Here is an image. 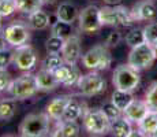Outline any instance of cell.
<instances>
[{"mask_svg": "<svg viewBox=\"0 0 157 137\" xmlns=\"http://www.w3.org/2000/svg\"><path fill=\"white\" fill-rule=\"evenodd\" d=\"M51 117L47 112H34L23 118L19 125V135L23 137H43L51 135Z\"/></svg>", "mask_w": 157, "mask_h": 137, "instance_id": "cell-1", "label": "cell"}, {"mask_svg": "<svg viewBox=\"0 0 157 137\" xmlns=\"http://www.w3.org/2000/svg\"><path fill=\"white\" fill-rule=\"evenodd\" d=\"M100 19L102 26L115 27H130L134 25L135 19L131 14V10L123 6H107L100 8Z\"/></svg>", "mask_w": 157, "mask_h": 137, "instance_id": "cell-2", "label": "cell"}, {"mask_svg": "<svg viewBox=\"0 0 157 137\" xmlns=\"http://www.w3.org/2000/svg\"><path fill=\"white\" fill-rule=\"evenodd\" d=\"M81 60L86 69L101 71V70L109 69L112 63V55L109 52V48L105 44H97L89 51H86L85 54H82Z\"/></svg>", "mask_w": 157, "mask_h": 137, "instance_id": "cell-3", "label": "cell"}, {"mask_svg": "<svg viewBox=\"0 0 157 137\" xmlns=\"http://www.w3.org/2000/svg\"><path fill=\"white\" fill-rule=\"evenodd\" d=\"M82 123L89 135L102 136L111 130V119L101 108H86L82 115Z\"/></svg>", "mask_w": 157, "mask_h": 137, "instance_id": "cell-4", "label": "cell"}, {"mask_svg": "<svg viewBox=\"0 0 157 137\" xmlns=\"http://www.w3.org/2000/svg\"><path fill=\"white\" fill-rule=\"evenodd\" d=\"M6 92L15 100H28L38 92L34 75L30 71H23L22 75L11 81Z\"/></svg>", "mask_w": 157, "mask_h": 137, "instance_id": "cell-5", "label": "cell"}, {"mask_svg": "<svg viewBox=\"0 0 157 137\" xmlns=\"http://www.w3.org/2000/svg\"><path fill=\"white\" fill-rule=\"evenodd\" d=\"M156 59L157 56L153 45L145 41L142 44L135 45V47L131 48L127 58V63L137 71H144V70L152 67Z\"/></svg>", "mask_w": 157, "mask_h": 137, "instance_id": "cell-6", "label": "cell"}, {"mask_svg": "<svg viewBox=\"0 0 157 137\" xmlns=\"http://www.w3.org/2000/svg\"><path fill=\"white\" fill-rule=\"evenodd\" d=\"M112 82L116 89L134 92L141 82L140 71L132 69L128 63L127 65H119L113 71Z\"/></svg>", "mask_w": 157, "mask_h": 137, "instance_id": "cell-7", "label": "cell"}, {"mask_svg": "<svg viewBox=\"0 0 157 137\" xmlns=\"http://www.w3.org/2000/svg\"><path fill=\"white\" fill-rule=\"evenodd\" d=\"M77 88L79 89V93L82 96L92 97V96H97L104 93L108 88V84H107V80L102 77L100 73L92 70L87 74L81 75L79 81L77 84Z\"/></svg>", "mask_w": 157, "mask_h": 137, "instance_id": "cell-8", "label": "cell"}, {"mask_svg": "<svg viewBox=\"0 0 157 137\" xmlns=\"http://www.w3.org/2000/svg\"><path fill=\"white\" fill-rule=\"evenodd\" d=\"M79 30L86 34H94L102 27L100 19V8L94 4H89L78 15Z\"/></svg>", "mask_w": 157, "mask_h": 137, "instance_id": "cell-9", "label": "cell"}, {"mask_svg": "<svg viewBox=\"0 0 157 137\" xmlns=\"http://www.w3.org/2000/svg\"><path fill=\"white\" fill-rule=\"evenodd\" d=\"M6 40H7L8 45L17 48L21 45L29 44L30 41V27L26 22L22 21H15V22L10 23L4 30H3Z\"/></svg>", "mask_w": 157, "mask_h": 137, "instance_id": "cell-10", "label": "cell"}, {"mask_svg": "<svg viewBox=\"0 0 157 137\" xmlns=\"http://www.w3.org/2000/svg\"><path fill=\"white\" fill-rule=\"evenodd\" d=\"M38 56L36 50L29 44L21 45L14 50L13 63L14 66L21 71H32L37 66Z\"/></svg>", "mask_w": 157, "mask_h": 137, "instance_id": "cell-11", "label": "cell"}, {"mask_svg": "<svg viewBox=\"0 0 157 137\" xmlns=\"http://www.w3.org/2000/svg\"><path fill=\"white\" fill-rule=\"evenodd\" d=\"M53 75H55L56 81L59 82V85H64V87H74L78 84L81 78V71L77 67V65H67L63 63L62 66H59L56 70H53Z\"/></svg>", "mask_w": 157, "mask_h": 137, "instance_id": "cell-12", "label": "cell"}, {"mask_svg": "<svg viewBox=\"0 0 157 137\" xmlns=\"http://www.w3.org/2000/svg\"><path fill=\"white\" fill-rule=\"evenodd\" d=\"M62 56L64 63L67 65H77L78 60L82 58V47H81V38L77 34H71L66 38L64 45L62 50Z\"/></svg>", "mask_w": 157, "mask_h": 137, "instance_id": "cell-13", "label": "cell"}, {"mask_svg": "<svg viewBox=\"0 0 157 137\" xmlns=\"http://www.w3.org/2000/svg\"><path fill=\"white\" fill-rule=\"evenodd\" d=\"M150 111V108L147 107L146 102L140 99H132L130 102V104L123 110V115L127 118L128 121H131L132 123H138L140 121H142L145 115Z\"/></svg>", "mask_w": 157, "mask_h": 137, "instance_id": "cell-14", "label": "cell"}, {"mask_svg": "<svg viewBox=\"0 0 157 137\" xmlns=\"http://www.w3.org/2000/svg\"><path fill=\"white\" fill-rule=\"evenodd\" d=\"M131 14L135 22L137 21H155L157 17V7L150 0H142L131 8Z\"/></svg>", "mask_w": 157, "mask_h": 137, "instance_id": "cell-15", "label": "cell"}, {"mask_svg": "<svg viewBox=\"0 0 157 137\" xmlns=\"http://www.w3.org/2000/svg\"><path fill=\"white\" fill-rule=\"evenodd\" d=\"M70 99H71L70 95H60V96L53 97L47 104V107H45V112L49 115L52 121H60Z\"/></svg>", "mask_w": 157, "mask_h": 137, "instance_id": "cell-16", "label": "cell"}, {"mask_svg": "<svg viewBox=\"0 0 157 137\" xmlns=\"http://www.w3.org/2000/svg\"><path fill=\"white\" fill-rule=\"evenodd\" d=\"M36 84H37V89L41 92H51V91L56 89V87L59 85V82L56 81L53 71H49L47 69L41 67L37 73L34 74Z\"/></svg>", "mask_w": 157, "mask_h": 137, "instance_id": "cell-17", "label": "cell"}, {"mask_svg": "<svg viewBox=\"0 0 157 137\" xmlns=\"http://www.w3.org/2000/svg\"><path fill=\"white\" fill-rule=\"evenodd\" d=\"M81 133V126L77 121H56V127L51 136L53 137H77Z\"/></svg>", "mask_w": 157, "mask_h": 137, "instance_id": "cell-18", "label": "cell"}, {"mask_svg": "<svg viewBox=\"0 0 157 137\" xmlns=\"http://www.w3.org/2000/svg\"><path fill=\"white\" fill-rule=\"evenodd\" d=\"M28 26L30 30H45L51 25V15H48L45 11L40 10L28 15Z\"/></svg>", "mask_w": 157, "mask_h": 137, "instance_id": "cell-19", "label": "cell"}, {"mask_svg": "<svg viewBox=\"0 0 157 137\" xmlns=\"http://www.w3.org/2000/svg\"><path fill=\"white\" fill-rule=\"evenodd\" d=\"M56 18L59 21H63V22L67 23H72L79 15V11H78L77 6L71 2H63L59 4L56 10Z\"/></svg>", "mask_w": 157, "mask_h": 137, "instance_id": "cell-20", "label": "cell"}, {"mask_svg": "<svg viewBox=\"0 0 157 137\" xmlns=\"http://www.w3.org/2000/svg\"><path fill=\"white\" fill-rule=\"evenodd\" d=\"M85 110H86V106L83 104L82 102L71 97L68 104L66 106V110H64V112H63L60 121H78L79 118H82Z\"/></svg>", "mask_w": 157, "mask_h": 137, "instance_id": "cell-21", "label": "cell"}, {"mask_svg": "<svg viewBox=\"0 0 157 137\" xmlns=\"http://www.w3.org/2000/svg\"><path fill=\"white\" fill-rule=\"evenodd\" d=\"M111 133L116 137H130L132 132V122L128 121L124 115L111 121Z\"/></svg>", "mask_w": 157, "mask_h": 137, "instance_id": "cell-22", "label": "cell"}, {"mask_svg": "<svg viewBox=\"0 0 157 137\" xmlns=\"http://www.w3.org/2000/svg\"><path fill=\"white\" fill-rule=\"evenodd\" d=\"M138 129L141 130L142 136H153L157 129V111L150 110L142 121L137 123Z\"/></svg>", "mask_w": 157, "mask_h": 137, "instance_id": "cell-23", "label": "cell"}, {"mask_svg": "<svg viewBox=\"0 0 157 137\" xmlns=\"http://www.w3.org/2000/svg\"><path fill=\"white\" fill-rule=\"evenodd\" d=\"M17 100L14 97H8V99H2L0 100V121H10L13 119L17 114Z\"/></svg>", "mask_w": 157, "mask_h": 137, "instance_id": "cell-24", "label": "cell"}, {"mask_svg": "<svg viewBox=\"0 0 157 137\" xmlns=\"http://www.w3.org/2000/svg\"><path fill=\"white\" fill-rule=\"evenodd\" d=\"M132 99H134L132 92H127V91H122V89H116V88H115L112 96H111V102H112L117 108L122 110V111L130 104V102H131Z\"/></svg>", "mask_w": 157, "mask_h": 137, "instance_id": "cell-25", "label": "cell"}, {"mask_svg": "<svg viewBox=\"0 0 157 137\" xmlns=\"http://www.w3.org/2000/svg\"><path fill=\"white\" fill-rule=\"evenodd\" d=\"M15 3H17V10L26 15L40 10L44 6L41 0H15Z\"/></svg>", "mask_w": 157, "mask_h": 137, "instance_id": "cell-26", "label": "cell"}, {"mask_svg": "<svg viewBox=\"0 0 157 137\" xmlns=\"http://www.w3.org/2000/svg\"><path fill=\"white\" fill-rule=\"evenodd\" d=\"M63 63H64V59H63L62 54H48L41 62V67L53 71L59 66H62Z\"/></svg>", "mask_w": 157, "mask_h": 137, "instance_id": "cell-27", "label": "cell"}, {"mask_svg": "<svg viewBox=\"0 0 157 137\" xmlns=\"http://www.w3.org/2000/svg\"><path fill=\"white\" fill-rule=\"evenodd\" d=\"M51 26H52V34L59 36L62 38H67L72 34V23H67V22H63V21L57 19Z\"/></svg>", "mask_w": 157, "mask_h": 137, "instance_id": "cell-28", "label": "cell"}, {"mask_svg": "<svg viewBox=\"0 0 157 137\" xmlns=\"http://www.w3.org/2000/svg\"><path fill=\"white\" fill-rule=\"evenodd\" d=\"M66 38H62L59 36L51 34V37L45 42V50H47V54H62L63 45H64Z\"/></svg>", "mask_w": 157, "mask_h": 137, "instance_id": "cell-29", "label": "cell"}, {"mask_svg": "<svg viewBox=\"0 0 157 137\" xmlns=\"http://www.w3.org/2000/svg\"><path fill=\"white\" fill-rule=\"evenodd\" d=\"M124 41L128 47H135V45H140L145 42V36H144V29H140V27H135V29H131L130 32L126 34Z\"/></svg>", "mask_w": 157, "mask_h": 137, "instance_id": "cell-30", "label": "cell"}, {"mask_svg": "<svg viewBox=\"0 0 157 137\" xmlns=\"http://www.w3.org/2000/svg\"><path fill=\"white\" fill-rule=\"evenodd\" d=\"M145 102L147 107L153 111H157V82H153L145 93Z\"/></svg>", "mask_w": 157, "mask_h": 137, "instance_id": "cell-31", "label": "cell"}, {"mask_svg": "<svg viewBox=\"0 0 157 137\" xmlns=\"http://www.w3.org/2000/svg\"><path fill=\"white\" fill-rule=\"evenodd\" d=\"M17 3L15 0H0V17L8 18L17 13Z\"/></svg>", "mask_w": 157, "mask_h": 137, "instance_id": "cell-32", "label": "cell"}, {"mask_svg": "<svg viewBox=\"0 0 157 137\" xmlns=\"http://www.w3.org/2000/svg\"><path fill=\"white\" fill-rule=\"evenodd\" d=\"M101 110H102V112H104L105 115H107L108 118H109L111 121H113V119H116V118H119V117H122L123 115V111L120 108H117L116 106L113 104L112 102H105L104 104L101 106Z\"/></svg>", "mask_w": 157, "mask_h": 137, "instance_id": "cell-33", "label": "cell"}, {"mask_svg": "<svg viewBox=\"0 0 157 137\" xmlns=\"http://www.w3.org/2000/svg\"><path fill=\"white\" fill-rule=\"evenodd\" d=\"M145 41L149 44H157V22H150L144 27Z\"/></svg>", "mask_w": 157, "mask_h": 137, "instance_id": "cell-34", "label": "cell"}, {"mask_svg": "<svg viewBox=\"0 0 157 137\" xmlns=\"http://www.w3.org/2000/svg\"><path fill=\"white\" fill-rule=\"evenodd\" d=\"M13 56L14 51H11L10 48L0 50V70H7L8 66L13 63Z\"/></svg>", "mask_w": 157, "mask_h": 137, "instance_id": "cell-35", "label": "cell"}, {"mask_svg": "<svg viewBox=\"0 0 157 137\" xmlns=\"http://www.w3.org/2000/svg\"><path fill=\"white\" fill-rule=\"evenodd\" d=\"M11 81H13V78H11L10 73H8L7 70H0V93L7 91Z\"/></svg>", "mask_w": 157, "mask_h": 137, "instance_id": "cell-36", "label": "cell"}, {"mask_svg": "<svg viewBox=\"0 0 157 137\" xmlns=\"http://www.w3.org/2000/svg\"><path fill=\"white\" fill-rule=\"evenodd\" d=\"M120 40H122V34H120V32L113 30V32H111L107 36V38H105V45H107L108 48L116 47V45L120 42Z\"/></svg>", "mask_w": 157, "mask_h": 137, "instance_id": "cell-37", "label": "cell"}, {"mask_svg": "<svg viewBox=\"0 0 157 137\" xmlns=\"http://www.w3.org/2000/svg\"><path fill=\"white\" fill-rule=\"evenodd\" d=\"M7 45H8V42H7V40H6L4 34H3V33H0V50H4V48H8Z\"/></svg>", "mask_w": 157, "mask_h": 137, "instance_id": "cell-38", "label": "cell"}, {"mask_svg": "<svg viewBox=\"0 0 157 137\" xmlns=\"http://www.w3.org/2000/svg\"><path fill=\"white\" fill-rule=\"evenodd\" d=\"M107 4H109V6H116V4H119L122 0H104Z\"/></svg>", "mask_w": 157, "mask_h": 137, "instance_id": "cell-39", "label": "cell"}, {"mask_svg": "<svg viewBox=\"0 0 157 137\" xmlns=\"http://www.w3.org/2000/svg\"><path fill=\"white\" fill-rule=\"evenodd\" d=\"M43 2V4H52V3H55L56 0H41Z\"/></svg>", "mask_w": 157, "mask_h": 137, "instance_id": "cell-40", "label": "cell"}, {"mask_svg": "<svg viewBox=\"0 0 157 137\" xmlns=\"http://www.w3.org/2000/svg\"><path fill=\"white\" fill-rule=\"evenodd\" d=\"M2 19H3V18L0 17V32H2Z\"/></svg>", "mask_w": 157, "mask_h": 137, "instance_id": "cell-41", "label": "cell"}, {"mask_svg": "<svg viewBox=\"0 0 157 137\" xmlns=\"http://www.w3.org/2000/svg\"><path fill=\"white\" fill-rule=\"evenodd\" d=\"M153 136H155V137H157V129H156V132H155V135H153Z\"/></svg>", "mask_w": 157, "mask_h": 137, "instance_id": "cell-42", "label": "cell"}]
</instances>
